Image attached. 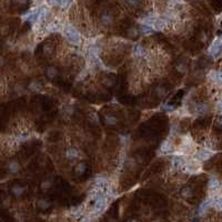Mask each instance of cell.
I'll list each match as a JSON object with an SVG mask.
<instances>
[{
    "mask_svg": "<svg viewBox=\"0 0 222 222\" xmlns=\"http://www.w3.org/2000/svg\"><path fill=\"white\" fill-rule=\"evenodd\" d=\"M105 123H107V125H114L118 122V119L116 117H113V116H110V114H108V116H105Z\"/></svg>",
    "mask_w": 222,
    "mask_h": 222,
    "instance_id": "19",
    "label": "cell"
},
{
    "mask_svg": "<svg viewBox=\"0 0 222 222\" xmlns=\"http://www.w3.org/2000/svg\"><path fill=\"white\" fill-rule=\"evenodd\" d=\"M20 170H21V166H20V163L18 161H16V160H12V161H10L8 163V171L10 173H12V174L18 173Z\"/></svg>",
    "mask_w": 222,
    "mask_h": 222,
    "instance_id": "8",
    "label": "cell"
},
{
    "mask_svg": "<svg viewBox=\"0 0 222 222\" xmlns=\"http://www.w3.org/2000/svg\"><path fill=\"white\" fill-rule=\"evenodd\" d=\"M139 31L142 32L143 35H149V33H152V32H153V29H152L150 26H147V25H141L140 28H139Z\"/></svg>",
    "mask_w": 222,
    "mask_h": 222,
    "instance_id": "18",
    "label": "cell"
},
{
    "mask_svg": "<svg viewBox=\"0 0 222 222\" xmlns=\"http://www.w3.org/2000/svg\"><path fill=\"white\" fill-rule=\"evenodd\" d=\"M182 169H184L183 171L187 172V173L195 174V173H199V172H200L201 167L199 166V163L195 160H186V162L183 164Z\"/></svg>",
    "mask_w": 222,
    "mask_h": 222,
    "instance_id": "2",
    "label": "cell"
},
{
    "mask_svg": "<svg viewBox=\"0 0 222 222\" xmlns=\"http://www.w3.org/2000/svg\"><path fill=\"white\" fill-rule=\"evenodd\" d=\"M220 49H221V37H218L210 45L208 52H209V55L213 56V57H218L219 53H220Z\"/></svg>",
    "mask_w": 222,
    "mask_h": 222,
    "instance_id": "3",
    "label": "cell"
},
{
    "mask_svg": "<svg viewBox=\"0 0 222 222\" xmlns=\"http://www.w3.org/2000/svg\"><path fill=\"white\" fill-rule=\"evenodd\" d=\"M105 206V198L101 195H97V199H96V202H94V213L99 214L100 212L103 211Z\"/></svg>",
    "mask_w": 222,
    "mask_h": 222,
    "instance_id": "5",
    "label": "cell"
},
{
    "mask_svg": "<svg viewBox=\"0 0 222 222\" xmlns=\"http://www.w3.org/2000/svg\"><path fill=\"white\" fill-rule=\"evenodd\" d=\"M101 21L102 24L105 25V26H109L110 24H112L113 21V18L112 16L110 15V13H103L101 17Z\"/></svg>",
    "mask_w": 222,
    "mask_h": 222,
    "instance_id": "16",
    "label": "cell"
},
{
    "mask_svg": "<svg viewBox=\"0 0 222 222\" xmlns=\"http://www.w3.org/2000/svg\"><path fill=\"white\" fill-rule=\"evenodd\" d=\"M63 33L69 42L74 43V45H79L81 42V36H80L79 31L70 25H67L66 27H63Z\"/></svg>",
    "mask_w": 222,
    "mask_h": 222,
    "instance_id": "1",
    "label": "cell"
},
{
    "mask_svg": "<svg viewBox=\"0 0 222 222\" xmlns=\"http://www.w3.org/2000/svg\"><path fill=\"white\" fill-rule=\"evenodd\" d=\"M48 29L52 32H58L61 30V27H60V25H58L57 22H51V24L48 26Z\"/></svg>",
    "mask_w": 222,
    "mask_h": 222,
    "instance_id": "22",
    "label": "cell"
},
{
    "mask_svg": "<svg viewBox=\"0 0 222 222\" xmlns=\"http://www.w3.org/2000/svg\"><path fill=\"white\" fill-rule=\"evenodd\" d=\"M208 111H209V108H208V105H204V103H199V105H197L195 107V113L200 114V116H202V114L206 113Z\"/></svg>",
    "mask_w": 222,
    "mask_h": 222,
    "instance_id": "11",
    "label": "cell"
},
{
    "mask_svg": "<svg viewBox=\"0 0 222 222\" xmlns=\"http://www.w3.org/2000/svg\"><path fill=\"white\" fill-rule=\"evenodd\" d=\"M51 187V181H45V182L41 183V188H42L43 190H46V189H49V188Z\"/></svg>",
    "mask_w": 222,
    "mask_h": 222,
    "instance_id": "24",
    "label": "cell"
},
{
    "mask_svg": "<svg viewBox=\"0 0 222 222\" xmlns=\"http://www.w3.org/2000/svg\"><path fill=\"white\" fill-rule=\"evenodd\" d=\"M46 74L48 76V78L53 79L58 76V70L56 68H53V67H48L46 69Z\"/></svg>",
    "mask_w": 222,
    "mask_h": 222,
    "instance_id": "15",
    "label": "cell"
},
{
    "mask_svg": "<svg viewBox=\"0 0 222 222\" xmlns=\"http://www.w3.org/2000/svg\"><path fill=\"white\" fill-rule=\"evenodd\" d=\"M211 206H212V198L206 199V201L201 203V204H200V206H199V214H200V215L204 214L206 211L210 209Z\"/></svg>",
    "mask_w": 222,
    "mask_h": 222,
    "instance_id": "7",
    "label": "cell"
},
{
    "mask_svg": "<svg viewBox=\"0 0 222 222\" xmlns=\"http://www.w3.org/2000/svg\"><path fill=\"white\" fill-rule=\"evenodd\" d=\"M25 191H26V188L21 187V186H13L11 188L12 195H16V197H21L25 193Z\"/></svg>",
    "mask_w": 222,
    "mask_h": 222,
    "instance_id": "13",
    "label": "cell"
},
{
    "mask_svg": "<svg viewBox=\"0 0 222 222\" xmlns=\"http://www.w3.org/2000/svg\"><path fill=\"white\" fill-rule=\"evenodd\" d=\"M66 157L68 159H77L79 157V151L76 148H71L66 152Z\"/></svg>",
    "mask_w": 222,
    "mask_h": 222,
    "instance_id": "14",
    "label": "cell"
},
{
    "mask_svg": "<svg viewBox=\"0 0 222 222\" xmlns=\"http://www.w3.org/2000/svg\"><path fill=\"white\" fill-rule=\"evenodd\" d=\"M162 109H164L166 111H173L174 110V107L173 105H164L163 108Z\"/></svg>",
    "mask_w": 222,
    "mask_h": 222,
    "instance_id": "26",
    "label": "cell"
},
{
    "mask_svg": "<svg viewBox=\"0 0 222 222\" xmlns=\"http://www.w3.org/2000/svg\"><path fill=\"white\" fill-rule=\"evenodd\" d=\"M50 206H51V203L49 202V201H47V200L41 199V200L38 201V206L41 208L42 210H46V209H48V208H50Z\"/></svg>",
    "mask_w": 222,
    "mask_h": 222,
    "instance_id": "21",
    "label": "cell"
},
{
    "mask_svg": "<svg viewBox=\"0 0 222 222\" xmlns=\"http://www.w3.org/2000/svg\"><path fill=\"white\" fill-rule=\"evenodd\" d=\"M133 53L136 57H143L146 56V49L142 47V45H136L133 47Z\"/></svg>",
    "mask_w": 222,
    "mask_h": 222,
    "instance_id": "12",
    "label": "cell"
},
{
    "mask_svg": "<svg viewBox=\"0 0 222 222\" xmlns=\"http://www.w3.org/2000/svg\"><path fill=\"white\" fill-rule=\"evenodd\" d=\"M180 193H181L183 198H191L192 197V191H191V189L189 187H184Z\"/></svg>",
    "mask_w": 222,
    "mask_h": 222,
    "instance_id": "20",
    "label": "cell"
},
{
    "mask_svg": "<svg viewBox=\"0 0 222 222\" xmlns=\"http://www.w3.org/2000/svg\"><path fill=\"white\" fill-rule=\"evenodd\" d=\"M128 222H137V221H136V220H129Z\"/></svg>",
    "mask_w": 222,
    "mask_h": 222,
    "instance_id": "28",
    "label": "cell"
},
{
    "mask_svg": "<svg viewBox=\"0 0 222 222\" xmlns=\"http://www.w3.org/2000/svg\"><path fill=\"white\" fill-rule=\"evenodd\" d=\"M213 151H211L209 149H203V150H199L197 153H195V158L198 161H201V162H204V161H208L209 159L212 158L213 156Z\"/></svg>",
    "mask_w": 222,
    "mask_h": 222,
    "instance_id": "4",
    "label": "cell"
},
{
    "mask_svg": "<svg viewBox=\"0 0 222 222\" xmlns=\"http://www.w3.org/2000/svg\"><path fill=\"white\" fill-rule=\"evenodd\" d=\"M184 162H186V158L182 156H175L172 158V166L177 169H182Z\"/></svg>",
    "mask_w": 222,
    "mask_h": 222,
    "instance_id": "9",
    "label": "cell"
},
{
    "mask_svg": "<svg viewBox=\"0 0 222 222\" xmlns=\"http://www.w3.org/2000/svg\"><path fill=\"white\" fill-rule=\"evenodd\" d=\"M177 69H178L180 72H184V71H186V67L183 66V65H179V66L177 67Z\"/></svg>",
    "mask_w": 222,
    "mask_h": 222,
    "instance_id": "27",
    "label": "cell"
},
{
    "mask_svg": "<svg viewBox=\"0 0 222 222\" xmlns=\"http://www.w3.org/2000/svg\"><path fill=\"white\" fill-rule=\"evenodd\" d=\"M86 169H87V166L83 162H80V163L76 167V169H74V172H76V174L77 175H82L85 172H86Z\"/></svg>",
    "mask_w": 222,
    "mask_h": 222,
    "instance_id": "17",
    "label": "cell"
},
{
    "mask_svg": "<svg viewBox=\"0 0 222 222\" xmlns=\"http://www.w3.org/2000/svg\"><path fill=\"white\" fill-rule=\"evenodd\" d=\"M29 89L30 90H40L41 89V85H40L39 82H37V81H32L30 85H29Z\"/></svg>",
    "mask_w": 222,
    "mask_h": 222,
    "instance_id": "23",
    "label": "cell"
},
{
    "mask_svg": "<svg viewBox=\"0 0 222 222\" xmlns=\"http://www.w3.org/2000/svg\"><path fill=\"white\" fill-rule=\"evenodd\" d=\"M138 33H139V31H138L137 29H131V30L129 31V36H130V37H136Z\"/></svg>",
    "mask_w": 222,
    "mask_h": 222,
    "instance_id": "25",
    "label": "cell"
},
{
    "mask_svg": "<svg viewBox=\"0 0 222 222\" xmlns=\"http://www.w3.org/2000/svg\"><path fill=\"white\" fill-rule=\"evenodd\" d=\"M173 150H174V147H173V144H172V142L170 140L163 141L161 143V146H160V151L164 153V154H169V153L173 152Z\"/></svg>",
    "mask_w": 222,
    "mask_h": 222,
    "instance_id": "6",
    "label": "cell"
},
{
    "mask_svg": "<svg viewBox=\"0 0 222 222\" xmlns=\"http://www.w3.org/2000/svg\"><path fill=\"white\" fill-rule=\"evenodd\" d=\"M209 78H210L214 83H217L218 86H221V74H220V71H210Z\"/></svg>",
    "mask_w": 222,
    "mask_h": 222,
    "instance_id": "10",
    "label": "cell"
}]
</instances>
